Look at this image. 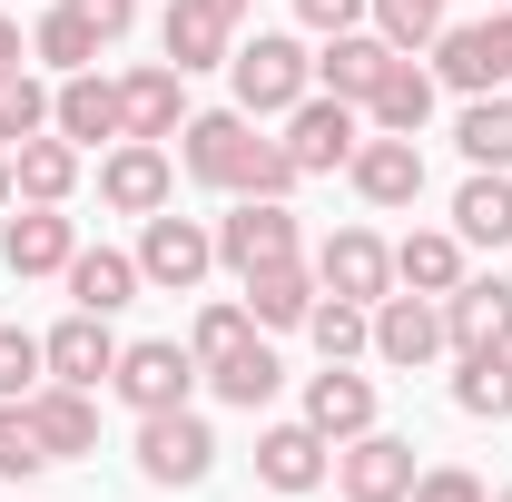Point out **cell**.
I'll return each instance as SVG.
<instances>
[{"label":"cell","mask_w":512,"mask_h":502,"mask_svg":"<svg viewBox=\"0 0 512 502\" xmlns=\"http://www.w3.org/2000/svg\"><path fill=\"white\" fill-rule=\"evenodd\" d=\"M50 128V89L30 79V69H10L0 79V148H20V138H40Z\"/></svg>","instance_id":"37"},{"label":"cell","mask_w":512,"mask_h":502,"mask_svg":"<svg viewBox=\"0 0 512 502\" xmlns=\"http://www.w3.org/2000/svg\"><path fill=\"white\" fill-rule=\"evenodd\" d=\"M119 404L128 414H178L197 394V355L178 345V335H148V345H119Z\"/></svg>","instance_id":"5"},{"label":"cell","mask_w":512,"mask_h":502,"mask_svg":"<svg viewBox=\"0 0 512 502\" xmlns=\"http://www.w3.org/2000/svg\"><path fill=\"white\" fill-rule=\"evenodd\" d=\"M30 473H50V443L30 424V404H0V483H30Z\"/></svg>","instance_id":"36"},{"label":"cell","mask_w":512,"mask_h":502,"mask_svg":"<svg viewBox=\"0 0 512 502\" xmlns=\"http://www.w3.org/2000/svg\"><path fill=\"white\" fill-rule=\"evenodd\" d=\"M10 188L30 197V207H69V188H79V148L50 138V128L20 138V148H10Z\"/></svg>","instance_id":"23"},{"label":"cell","mask_w":512,"mask_h":502,"mask_svg":"<svg viewBox=\"0 0 512 502\" xmlns=\"http://www.w3.org/2000/svg\"><path fill=\"white\" fill-rule=\"evenodd\" d=\"M69 256H79V227H69L60 207H30L20 197V217L0 227V266L10 276H69Z\"/></svg>","instance_id":"18"},{"label":"cell","mask_w":512,"mask_h":502,"mask_svg":"<svg viewBox=\"0 0 512 502\" xmlns=\"http://www.w3.org/2000/svg\"><path fill=\"white\" fill-rule=\"evenodd\" d=\"M414 443L404 434H355V443H335V493L345 502H404L414 493Z\"/></svg>","instance_id":"9"},{"label":"cell","mask_w":512,"mask_h":502,"mask_svg":"<svg viewBox=\"0 0 512 502\" xmlns=\"http://www.w3.org/2000/svg\"><path fill=\"white\" fill-rule=\"evenodd\" d=\"M178 168H188L197 188H227V197H286L296 188V158H286L276 138H256L247 109H188Z\"/></svg>","instance_id":"1"},{"label":"cell","mask_w":512,"mask_h":502,"mask_svg":"<svg viewBox=\"0 0 512 502\" xmlns=\"http://www.w3.org/2000/svg\"><path fill=\"white\" fill-rule=\"evenodd\" d=\"M434 79H444V89H463V99H483V89H512V10L444 30V40H434Z\"/></svg>","instance_id":"6"},{"label":"cell","mask_w":512,"mask_h":502,"mask_svg":"<svg viewBox=\"0 0 512 502\" xmlns=\"http://www.w3.org/2000/svg\"><path fill=\"white\" fill-rule=\"evenodd\" d=\"M138 286H148V276H138V256H119V247H79L69 256V296H79L89 315H119Z\"/></svg>","instance_id":"29"},{"label":"cell","mask_w":512,"mask_h":502,"mask_svg":"<svg viewBox=\"0 0 512 502\" xmlns=\"http://www.w3.org/2000/svg\"><path fill=\"white\" fill-rule=\"evenodd\" d=\"M453 148H463L473 168H512V99H503V89L463 99V119H453Z\"/></svg>","instance_id":"31"},{"label":"cell","mask_w":512,"mask_h":502,"mask_svg":"<svg viewBox=\"0 0 512 502\" xmlns=\"http://www.w3.org/2000/svg\"><path fill=\"white\" fill-rule=\"evenodd\" d=\"M40 384H50V355H40V335L0 325V404H30Z\"/></svg>","instance_id":"38"},{"label":"cell","mask_w":512,"mask_h":502,"mask_svg":"<svg viewBox=\"0 0 512 502\" xmlns=\"http://www.w3.org/2000/svg\"><path fill=\"white\" fill-rule=\"evenodd\" d=\"M365 10H375V0H296V20H306V30H325V40H335V30H355Z\"/></svg>","instance_id":"41"},{"label":"cell","mask_w":512,"mask_h":502,"mask_svg":"<svg viewBox=\"0 0 512 502\" xmlns=\"http://www.w3.org/2000/svg\"><path fill=\"white\" fill-rule=\"evenodd\" d=\"M207 266H217V227H197V217H138V276L148 286H168V296H197L207 286Z\"/></svg>","instance_id":"4"},{"label":"cell","mask_w":512,"mask_h":502,"mask_svg":"<svg viewBox=\"0 0 512 502\" xmlns=\"http://www.w3.org/2000/svg\"><path fill=\"white\" fill-rule=\"evenodd\" d=\"M158 50H168V69H227L237 60V20L217 10V0H168V20H158Z\"/></svg>","instance_id":"16"},{"label":"cell","mask_w":512,"mask_h":502,"mask_svg":"<svg viewBox=\"0 0 512 502\" xmlns=\"http://www.w3.org/2000/svg\"><path fill=\"white\" fill-rule=\"evenodd\" d=\"M493 502H512V483H503V493H493Z\"/></svg>","instance_id":"46"},{"label":"cell","mask_w":512,"mask_h":502,"mask_svg":"<svg viewBox=\"0 0 512 502\" xmlns=\"http://www.w3.org/2000/svg\"><path fill=\"white\" fill-rule=\"evenodd\" d=\"M0 207H20V188H10V148H0Z\"/></svg>","instance_id":"44"},{"label":"cell","mask_w":512,"mask_h":502,"mask_svg":"<svg viewBox=\"0 0 512 502\" xmlns=\"http://www.w3.org/2000/svg\"><path fill=\"white\" fill-rule=\"evenodd\" d=\"M306 424H316L325 443L375 434V375H355V365H325V375L306 384Z\"/></svg>","instance_id":"22"},{"label":"cell","mask_w":512,"mask_h":502,"mask_svg":"<svg viewBox=\"0 0 512 502\" xmlns=\"http://www.w3.org/2000/svg\"><path fill=\"white\" fill-rule=\"evenodd\" d=\"M50 128H60L69 148H89V138H128L119 79H99V69H69V79H60V99H50Z\"/></svg>","instance_id":"20"},{"label":"cell","mask_w":512,"mask_h":502,"mask_svg":"<svg viewBox=\"0 0 512 502\" xmlns=\"http://www.w3.org/2000/svg\"><path fill=\"white\" fill-rule=\"evenodd\" d=\"M355 138H365L355 99H335V89L316 99V89H306V99L286 109V138H276V148L296 158V178H316V168H345V158H355Z\"/></svg>","instance_id":"7"},{"label":"cell","mask_w":512,"mask_h":502,"mask_svg":"<svg viewBox=\"0 0 512 502\" xmlns=\"http://www.w3.org/2000/svg\"><path fill=\"white\" fill-rule=\"evenodd\" d=\"M453 404L473 424H512V355H463L453 365Z\"/></svg>","instance_id":"33"},{"label":"cell","mask_w":512,"mask_h":502,"mask_svg":"<svg viewBox=\"0 0 512 502\" xmlns=\"http://www.w3.org/2000/svg\"><path fill=\"white\" fill-rule=\"evenodd\" d=\"M276 256H296V207H286V197H247L237 217H217V266L256 276V266H276Z\"/></svg>","instance_id":"13"},{"label":"cell","mask_w":512,"mask_h":502,"mask_svg":"<svg viewBox=\"0 0 512 502\" xmlns=\"http://www.w3.org/2000/svg\"><path fill=\"white\" fill-rule=\"evenodd\" d=\"M444 345L453 355H512V286L503 276H463L444 296Z\"/></svg>","instance_id":"10"},{"label":"cell","mask_w":512,"mask_h":502,"mask_svg":"<svg viewBox=\"0 0 512 502\" xmlns=\"http://www.w3.org/2000/svg\"><path fill=\"white\" fill-rule=\"evenodd\" d=\"M207 384H217V394H227L237 414H256V404H276L286 365H276V345H266V335H247V345H237L227 365H207Z\"/></svg>","instance_id":"30"},{"label":"cell","mask_w":512,"mask_h":502,"mask_svg":"<svg viewBox=\"0 0 512 502\" xmlns=\"http://www.w3.org/2000/svg\"><path fill=\"white\" fill-rule=\"evenodd\" d=\"M168 188H178V168H168V148H158V138H119V148L99 158V197H109L119 217H158Z\"/></svg>","instance_id":"12"},{"label":"cell","mask_w":512,"mask_h":502,"mask_svg":"<svg viewBox=\"0 0 512 502\" xmlns=\"http://www.w3.org/2000/svg\"><path fill=\"white\" fill-rule=\"evenodd\" d=\"M365 119L394 128V138H424V119H434V69H414L404 50H394V69H384L375 99H365Z\"/></svg>","instance_id":"26"},{"label":"cell","mask_w":512,"mask_h":502,"mask_svg":"<svg viewBox=\"0 0 512 502\" xmlns=\"http://www.w3.org/2000/svg\"><path fill=\"white\" fill-rule=\"evenodd\" d=\"M384 69H394V40H384V30H375V40H365V30H335V40H325V60H316V79L335 89V99H355V109H365Z\"/></svg>","instance_id":"25"},{"label":"cell","mask_w":512,"mask_h":502,"mask_svg":"<svg viewBox=\"0 0 512 502\" xmlns=\"http://www.w3.org/2000/svg\"><path fill=\"white\" fill-rule=\"evenodd\" d=\"M375 30L394 50H434L444 40V0H375Z\"/></svg>","instance_id":"39"},{"label":"cell","mask_w":512,"mask_h":502,"mask_svg":"<svg viewBox=\"0 0 512 502\" xmlns=\"http://www.w3.org/2000/svg\"><path fill=\"white\" fill-rule=\"evenodd\" d=\"M375 355L384 365H404V375H424L434 355H444V296H384L375 306Z\"/></svg>","instance_id":"14"},{"label":"cell","mask_w":512,"mask_h":502,"mask_svg":"<svg viewBox=\"0 0 512 502\" xmlns=\"http://www.w3.org/2000/svg\"><path fill=\"white\" fill-rule=\"evenodd\" d=\"M316 286L345 296V306H384L394 296V247H384L375 227H335L316 247Z\"/></svg>","instance_id":"8"},{"label":"cell","mask_w":512,"mask_h":502,"mask_svg":"<svg viewBox=\"0 0 512 502\" xmlns=\"http://www.w3.org/2000/svg\"><path fill=\"white\" fill-rule=\"evenodd\" d=\"M69 10H79L99 40H128V20H138V0H69Z\"/></svg>","instance_id":"42"},{"label":"cell","mask_w":512,"mask_h":502,"mask_svg":"<svg viewBox=\"0 0 512 502\" xmlns=\"http://www.w3.org/2000/svg\"><path fill=\"white\" fill-rule=\"evenodd\" d=\"M30 60V40H20V20H10V10H0V79H10V69Z\"/></svg>","instance_id":"43"},{"label":"cell","mask_w":512,"mask_h":502,"mask_svg":"<svg viewBox=\"0 0 512 502\" xmlns=\"http://www.w3.org/2000/svg\"><path fill=\"white\" fill-rule=\"evenodd\" d=\"M247 335H256L247 296H237V306H197V325H188V355H197V375H207V365H227V355H237Z\"/></svg>","instance_id":"35"},{"label":"cell","mask_w":512,"mask_h":502,"mask_svg":"<svg viewBox=\"0 0 512 502\" xmlns=\"http://www.w3.org/2000/svg\"><path fill=\"white\" fill-rule=\"evenodd\" d=\"M138 473L158 483V493H188L217 473V434H207V414L178 404V414H138Z\"/></svg>","instance_id":"2"},{"label":"cell","mask_w":512,"mask_h":502,"mask_svg":"<svg viewBox=\"0 0 512 502\" xmlns=\"http://www.w3.org/2000/svg\"><path fill=\"white\" fill-rule=\"evenodd\" d=\"M306 335H316V355H325V365H355V355H375V306H345V296H316Z\"/></svg>","instance_id":"32"},{"label":"cell","mask_w":512,"mask_h":502,"mask_svg":"<svg viewBox=\"0 0 512 502\" xmlns=\"http://www.w3.org/2000/svg\"><path fill=\"white\" fill-rule=\"evenodd\" d=\"M40 355H50V384H89V394L119 375V335H109V315H89V306L69 315V325H50Z\"/></svg>","instance_id":"17"},{"label":"cell","mask_w":512,"mask_h":502,"mask_svg":"<svg viewBox=\"0 0 512 502\" xmlns=\"http://www.w3.org/2000/svg\"><path fill=\"white\" fill-rule=\"evenodd\" d=\"M394 286H414V296H453V286H463V237H453V227H414V237L394 247Z\"/></svg>","instance_id":"27"},{"label":"cell","mask_w":512,"mask_h":502,"mask_svg":"<svg viewBox=\"0 0 512 502\" xmlns=\"http://www.w3.org/2000/svg\"><path fill=\"white\" fill-rule=\"evenodd\" d=\"M119 109H128V138H178L188 128V69H168V60H148V69H128L119 79Z\"/></svg>","instance_id":"19"},{"label":"cell","mask_w":512,"mask_h":502,"mask_svg":"<svg viewBox=\"0 0 512 502\" xmlns=\"http://www.w3.org/2000/svg\"><path fill=\"white\" fill-rule=\"evenodd\" d=\"M30 424L50 443V463H79V453H99V394L89 384H40L30 394Z\"/></svg>","instance_id":"21"},{"label":"cell","mask_w":512,"mask_h":502,"mask_svg":"<svg viewBox=\"0 0 512 502\" xmlns=\"http://www.w3.org/2000/svg\"><path fill=\"white\" fill-rule=\"evenodd\" d=\"M227 79H237V109L247 119H286L306 89H316V60L296 50V40H276V30H256L247 50L227 60Z\"/></svg>","instance_id":"3"},{"label":"cell","mask_w":512,"mask_h":502,"mask_svg":"<svg viewBox=\"0 0 512 502\" xmlns=\"http://www.w3.org/2000/svg\"><path fill=\"white\" fill-rule=\"evenodd\" d=\"M217 10H227V20H247V0H217Z\"/></svg>","instance_id":"45"},{"label":"cell","mask_w":512,"mask_h":502,"mask_svg":"<svg viewBox=\"0 0 512 502\" xmlns=\"http://www.w3.org/2000/svg\"><path fill=\"white\" fill-rule=\"evenodd\" d=\"M453 237H463V247H503V237H512V178H503V168H473V178H463V197H453Z\"/></svg>","instance_id":"28"},{"label":"cell","mask_w":512,"mask_h":502,"mask_svg":"<svg viewBox=\"0 0 512 502\" xmlns=\"http://www.w3.org/2000/svg\"><path fill=\"white\" fill-rule=\"evenodd\" d=\"M99 50H109V40H99V30H89L69 0H60V10H40V30H30V60H50L60 79H69V69H89Z\"/></svg>","instance_id":"34"},{"label":"cell","mask_w":512,"mask_h":502,"mask_svg":"<svg viewBox=\"0 0 512 502\" xmlns=\"http://www.w3.org/2000/svg\"><path fill=\"white\" fill-rule=\"evenodd\" d=\"M325 473H335V453H325V434L306 424V414L256 434V483H266V493H286V502H296V493H316Z\"/></svg>","instance_id":"15"},{"label":"cell","mask_w":512,"mask_h":502,"mask_svg":"<svg viewBox=\"0 0 512 502\" xmlns=\"http://www.w3.org/2000/svg\"><path fill=\"white\" fill-rule=\"evenodd\" d=\"M316 266H296V256H276V266H256L247 276V315H256V335H266V325H306V315H316Z\"/></svg>","instance_id":"24"},{"label":"cell","mask_w":512,"mask_h":502,"mask_svg":"<svg viewBox=\"0 0 512 502\" xmlns=\"http://www.w3.org/2000/svg\"><path fill=\"white\" fill-rule=\"evenodd\" d=\"M345 178H355L365 207H414V197H424V148H414V138H394V128H375V138H355Z\"/></svg>","instance_id":"11"},{"label":"cell","mask_w":512,"mask_h":502,"mask_svg":"<svg viewBox=\"0 0 512 502\" xmlns=\"http://www.w3.org/2000/svg\"><path fill=\"white\" fill-rule=\"evenodd\" d=\"M404 502H493V493H483V483H473L463 463H424V473H414V493H404Z\"/></svg>","instance_id":"40"}]
</instances>
